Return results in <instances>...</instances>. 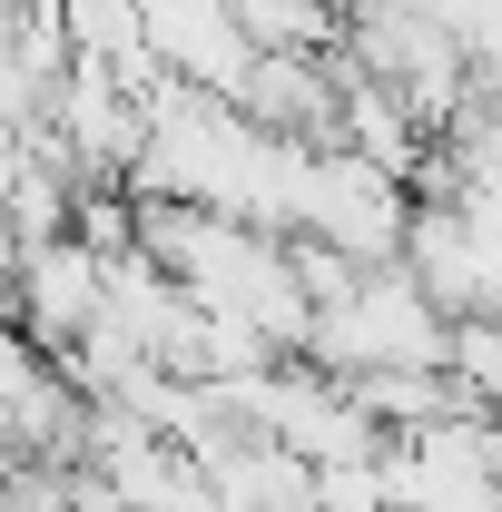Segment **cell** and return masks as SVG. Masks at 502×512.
Returning <instances> with one entry per match:
<instances>
[{
	"instance_id": "6da1fadb",
	"label": "cell",
	"mask_w": 502,
	"mask_h": 512,
	"mask_svg": "<svg viewBox=\"0 0 502 512\" xmlns=\"http://www.w3.org/2000/svg\"><path fill=\"white\" fill-rule=\"evenodd\" d=\"M404 227H414V188L384 178L355 148H315V188H306V237L355 266H404Z\"/></svg>"
},
{
	"instance_id": "7a4b0ae2",
	"label": "cell",
	"mask_w": 502,
	"mask_h": 512,
	"mask_svg": "<svg viewBox=\"0 0 502 512\" xmlns=\"http://www.w3.org/2000/svg\"><path fill=\"white\" fill-rule=\"evenodd\" d=\"M0 306L10 325L40 345V355H69L89 325L109 316V266L79 247V237H50V247H20V266L0 276Z\"/></svg>"
},
{
	"instance_id": "3957f363",
	"label": "cell",
	"mask_w": 502,
	"mask_h": 512,
	"mask_svg": "<svg viewBox=\"0 0 502 512\" xmlns=\"http://www.w3.org/2000/svg\"><path fill=\"white\" fill-rule=\"evenodd\" d=\"M138 40L168 69V89H197V99H237L256 69V40L227 20V0H138Z\"/></svg>"
},
{
	"instance_id": "277c9868",
	"label": "cell",
	"mask_w": 502,
	"mask_h": 512,
	"mask_svg": "<svg viewBox=\"0 0 502 512\" xmlns=\"http://www.w3.org/2000/svg\"><path fill=\"white\" fill-rule=\"evenodd\" d=\"M443 375H453V394H463V414H493L502 424V316H463L453 325Z\"/></svg>"
},
{
	"instance_id": "5b68a950",
	"label": "cell",
	"mask_w": 502,
	"mask_h": 512,
	"mask_svg": "<svg viewBox=\"0 0 502 512\" xmlns=\"http://www.w3.org/2000/svg\"><path fill=\"white\" fill-rule=\"evenodd\" d=\"M315 512H394V463H325L315 473Z\"/></svg>"
}]
</instances>
